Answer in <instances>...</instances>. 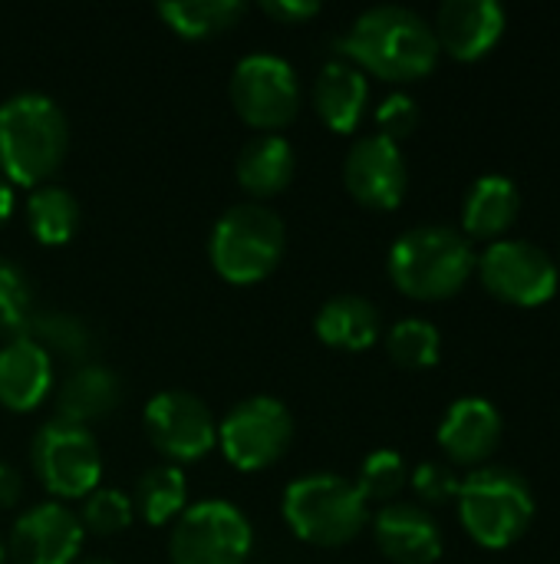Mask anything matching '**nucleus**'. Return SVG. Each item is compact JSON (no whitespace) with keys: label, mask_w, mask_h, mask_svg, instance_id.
Wrapping results in <instances>:
<instances>
[{"label":"nucleus","mask_w":560,"mask_h":564,"mask_svg":"<svg viewBox=\"0 0 560 564\" xmlns=\"http://www.w3.org/2000/svg\"><path fill=\"white\" fill-rule=\"evenodd\" d=\"M386 350L393 357V364H399L403 370H429L439 364L442 354V337L439 327L419 317L399 321L389 337H386Z\"/></svg>","instance_id":"obj_28"},{"label":"nucleus","mask_w":560,"mask_h":564,"mask_svg":"<svg viewBox=\"0 0 560 564\" xmlns=\"http://www.w3.org/2000/svg\"><path fill=\"white\" fill-rule=\"evenodd\" d=\"M10 212H13V185L0 175V225L10 218Z\"/></svg>","instance_id":"obj_36"},{"label":"nucleus","mask_w":560,"mask_h":564,"mask_svg":"<svg viewBox=\"0 0 560 564\" xmlns=\"http://www.w3.org/2000/svg\"><path fill=\"white\" fill-rule=\"evenodd\" d=\"M7 558V542H3V535H0V564Z\"/></svg>","instance_id":"obj_37"},{"label":"nucleus","mask_w":560,"mask_h":564,"mask_svg":"<svg viewBox=\"0 0 560 564\" xmlns=\"http://www.w3.org/2000/svg\"><path fill=\"white\" fill-rule=\"evenodd\" d=\"M69 149V122L56 99L17 93L0 102V175L13 185H46Z\"/></svg>","instance_id":"obj_2"},{"label":"nucleus","mask_w":560,"mask_h":564,"mask_svg":"<svg viewBox=\"0 0 560 564\" xmlns=\"http://www.w3.org/2000/svg\"><path fill=\"white\" fill-rule=\"evenodd\" d=\"M314 330L333 350H366L380 337V311L360 294H337L317 311Z\"/></svg>","instance_id":"obj_22"},{"label":"nucleus","mask_w":560,"mask_h":564,"mask_svg":"<svg viewBox=\"0 0 560 564\" xmlns=\"http://www.w3.org/2000/svg\"><path fill=\"white\" fill-rule=\"evenodd\" d=\"M132 499L119 489H92L83 499V529L96 532V535H119L132 525Z\"/></svg>","instance_id":"obj_31"},{"label":"nucleus","mask_w":560,"mask_h":564,"mask_svg":"<svg viewBox=\"0 0 560 564\" xmlns=\"http://www.w3.org/2000/svg\"><path fill=\"white\" fill-rule=\"evenodd\" d=\"M155 10L185 40H208L228 33L244 17V3L238 0H168Z\"/></svg>","instance_id":"obj_26"},{"label":"nucleus","mask_w":560,"mask_h":564,"mask_svg":"<svg viewBox=\"0 0 560 564\" xmlns=\"http://www.w3.org/2000/svg\"><path fill=\"white\" fill-rule=\"evenodd\" d=\"M297 169V155L294 145L277 135V132H261L254 139H248L238 152V165L234 175L241 182V188L254 198H271L281 195Z\"/></svg>","instance_id":"obj_21"},{"label":"nucleus","mask_w":560,"mask_h":564,"mask_svg":"<svg viewBox=\"0 0 560 564\" xmlns=\"http://www.w3.org/2000/svg\"><path fill=\"white\" fill-rule=\"evenodd\" d=\"M53 387V360L30 337H10L0 347V406L10 413L36 410Z\"/></svg>","instance_id":"obj_18"},{"label":"nucleus","mask_w":560,"mask_h":564,"mask_svg":"<svg viewBox=\"0 0 560 564\" xmlns=\"http://www.w3.org/2000/svg\"><path fill=\"white\" fill-rule=\"evenodd\" d=\"M254 549L251 522L224 499L188 506L168 535L172 564H244Z\"/></svg>","instance_id":"obj_7"},{"label":"nucleus","mask_w":560,"mask_h":564,"mask_svg":"<svg viewBox=\"0 0 560 564\" xmlns=\"http://www.w3.org/2000/svg\"><path fill=\"white\" fill-rule=\"evenodd\" d=\"M142 423L152 446L175 466L205 459L218 443V426L211 410L188 390L155 393L145 403Z\"/></svg>","instance_id":"obj_12"},{"label":"nucleus","mask_w":560,"mask_h":564,"mask_svg":"<svg viewBox=\"0 0 560 564\" xmlns=\"http://www.w3.org/2000/svg\"><path fill=\"white\" fill-rule=\"evenodd\" d=\"M294 440V416L277 397H248L218 423V446L241 473L274 466Z\"/></svg>","instance_id":"obj_10"},{"label":"nucleus","mask_w":560,"mask_h":564,"mask_svg":"<svg viewBox=\"0 0 560 564\" xmlns=\"http://www.w3.org/2000/svg\"><path fill=\"white\" fill-rule=\"evenodd\" d=\"M436 40L449 56L482 59L505 33V10L495 0H446L436 13Z\"/></svg>","instance_id":"obj_15"},{"label":"nucleus","mask_w":560,"mask_h":564,"mask_svg":"<svg viewBox=\"0 0 560 564\" xmlns=\"http://www.w3.org/2000/svg\"><path fill=\"white\" fill-rule=\"evenodd\" d=\"M406 482H409V469H406L403 456L393 453V449H380V453H373V456L363 459L360 476H356L353 486L360 489V496L366 502L389 506L406 489Z\"/></svg>","instance_id":"obj_29"},{"label":"nucleus","mask_w":560,"mask_h":564,"mask_svg":"<svg viewBox=\"0 0 560 564\" xmlns=\"http://www.w3.org/2000/svg\"><path fill=\"white\" fill-rule=\"evenodd\" d=\"M370 83L350 59H330L314 83V109L333 132H353L366 112Z\"/></svg>","instance_id":"obj_19"},{"label":"nucleus","mask_w":560,"mask_h":564,"mask_svg":"<svg viewBox=\"0 0 560 564\" xmlns=\"http://www.w3.org/2000/svg\"><path fill=\"white\" fill-rule=\"evenodd\" d=\"M26 225L40 245H66L83 225V208L69 188L46 182L26 198Z\"/></svg>","instance_id":"obj_24"},{"label":"nucleus","mask_w":560,"mask_h":564,"mask_svg":"<svg viewBox=\"0 0 560 564\" xmlns=\"http://www.w3.org/2000/svg\"><path fill=\"white\" fill-rule=\"evenodd\" d=\"M518 208H521V195H518V185L505 175H482L469 195H465V205H462V225H465V235L469 238H502L515 218H518Z\"/></svg>","instance_id":"obj_23"},{"label":"nucleus","mask_w":560,"mask_h":564,"mask_svg":"<svg viewBox=\"0 0 560 564\" xmlns=\"http://www.w3.org/2000/svg\"><path fill=\"white\" fill-rule=\"evenodd\" d=\"M376 122H380V135H386L389 142L399 145V139H406V135L416 132V126H419V106H416L413 96L393 93L376 109Z\"/></svg>","instance_id":"obj_33"},{"label":"nucleus","mask_w":560,"mask_h":564,"mask_svg":"<svg viewBox=\"0 0 560 564\" xmlns=\"http://www.w3.org/2000/svg\"><path fill=\"white\" fill-rule=\"evenodd\" d=\"M119 403H122V380L109 367L83 364L56 390V420L86 426L92 420L116 413Z\"/></svg>","instance_id":"obj_20"},{"label":"nucleus","mask_w":560,"mask_h":564,"mask_svg":"<svg viewBox=\"0 0 560 564\" xmlns=\"http://www.w3.org/2000/svg\"><path fill=\"white\" fill-rule=\"evenodd\" d=\"M475 271L469 238L446 225H419L399 235L389 251L393 284L416 301H446L462 291Z\"/></svg>","instance_id":"obj_3"},{"label":"nucleus","mask_w":560,"mask_h":564,"mask_svg":"<svg viewBox=\"0 0 560 564\" xmlns=\"http://www.w3.org/2000/svg\"><path fill=\"white\" fill-rule=\"evenodd\" d=\"M281 509L290 532L317 549H340L370 522V502L353 482L333 473H314L290 482Z\"/></svg>","instance_id":"obj_4"},{"label":"nucleus","mask_w":560,"mask_h":564,"mask_svg":"<svg viewBox=\"0 0 560 564\" xmlns=\"http://www.w3.org/2000/svg\"><path fill=\"white\" fill-rule=\"evenodd\" d=\"M33 288L20 264L0 258V334L20 337L33 317Z\"/></svg>","instance_id":"obj_30"},{"label":"nucleus","mask_w":560,"mask_h":564,"mask_svg":"<svg viewBox=\"0 0 560 564\" xmlns=\"http://www.w3.org/2000/svg\"><path fill=\"white\" fill-rule=\"evenodd\" d=\"M76 564H112V562H102V558H83V562Z\"/></svg>","instance_id":"obj_38"},{"label":"nucleus","mask_w":560,"mask_h":564,"mask_svg":"<svg viewBox=\"0 0 560 564\" xmlns=\"http://www.w3.org/2000/svg\"><path fill=\"white\" fill-rule=\"evenodd\" d=\"M376 549L396 564H432L442 555L439 522L413 502H389L373 519Z\"/></svg>","instance_id":"obj_16"},{"label":"nucleus","mask_w":560,"mask_h":564,"mask_svg":"<svg viewBox=\"0 0 560 564\" xmlns=\"http://www.w3.org/2000/svg\"><path fill=\"white\" fill-rule=\"evenodd\" d=\"M261 10L267 17H274L277 23L294 26V23H304V20L317 17L320 13V3H314V0H264Z\"/></svg>","instance_id":"obj_34"},{"label":"nucleus","mask_w":560,"mask_h":564,"mask_svg":"<svg viewBox=\"0 0 560 564\" xmlns=\"http://www.w3.org/2000/svg\"><path fill=\"white\" fill-rule=\"evenodd\" d=\"M86 529L63 502H40L26 509L7 539V558L13 564H76Z\"/></svg>","instance_id":"obj_13"},{"label":"nucleus","mask_w":560,"mask_h":564,"mask_svg":"<svg viewBox=\"0 0 560 564\" xmlns=\"http://www.w3.org/2000/svg\"><path fill=\"white\" fill-rule=\"evenodd\" d=\"M23 337H30L36 347H43L53 357H63L76 367L92 364V330L66 311H33Z\"/></svg>","instance_id":"obj_25"},{"label":"nucleus","mask_w":560,"mask_h":564,"mask_svg":"<svg viewBox=\"0 0 560 564\" xmlns=\"http://www.w3.org/2000/svg\"><path fill=\"white\" fill-rule=\"evenodd\" d=\"M340 50L356 69L389 83L422 79L439 63V40L432 23L396 3L363 10L350 33L340 40Z\"/></svg>","instance_id":"obj_1"},{"label":"nucleus","mask_w":560,"mask_h":564,"mask_svg":"<svg viewBox=\"0 0 560 564\" xmlns=\"http://www.w3.org/2000/svg\"><path fill=\"white\" fill-rule=\"evenodd\" d=\"M231 106L234 112L264 132L290 126L300 112L297 69L274 53H251L231 73Z\"/></svg>","instance_id":"obj_9"},{"label":"nucleus","mask_w":560,"mask_h":564,"mask_svg":"<svg viewBox=\"0 0 560 564\" xmlns=\"http://www.w3.org/2000/svg\"><path fill=\"white\" fill-rule=\"evenodd\" d=\"M502 443V416L488 400L465 397L449 406L439 426V446L459 466H482Z\"/></svg>","instance_id":"obj_17"},{"label":"nucleus","mask_w":560,"mask_h":564,"mask_svg":"<svg viewBox=\"0 0 560 564\" xmlns=\"http://www.w3.org/2000/svg\"><path fill=\"white\" fill-rule=\"evenodd\" d=\"M23 496V479L13 466L0 463V509H13Z\"/></svg>","instance_id":"obj_35"},{"label":"nucleus","mask_w":560,"mask_h":564,"mask_svg":"<svg viewBox=\"0 0 560 564\" xmlns=\"http://www.w3.org/2000/svg\"><path fill=\"white\" fill-rule=\"evenodd\" d=\"M459 519L482 549H508L535 519L531 486L508 466H482L459 489Z\"/></svg>","instance_id":"obj_6"},{"label":"nucleus","mask_w":560,"mask_h":564,"mask_svg":"<svg viewBox=\"0 0 560 564\" xmlns=\"http://www.w3.org/2000/svg\"><path fill=\"white\" fill-rule=\"evenodd\" d=\"M413 489L422 502L429 506H446L452 499H459V489H462V479L455 476L452 466L446 463H422L416 473H413Z\"/></svg>","instance_id":"obj_32"},{"label":"nucleus","mask_w":560,"mask_h":564,"mask_svg":"<svg viewBox=\"0 0 560 564\" xmlns=\"http://www.w3.org/2000/svg\"><path fill=\"white\" fill-rule=\"evenodd\" d=\"M343 182H347V192L360 205L389 212L406 198V185H409L406 159H403L399 145L389 142L386 135H380V132L363 135L347 152Z\"/></svg>","instance_id":"obj_14"},{"label":"nucleus","mask_w":560,"mask_h":564,"mask_svg":"<svg viewBox=\"0 0 560 564\" xmlns=\"http://www.w3.org/2000/svg\"><path fill=\"white\" fill-rule=\"evenodd\" d=\"M475 268L485 291L515 307H538L558 291V264L531 241H495Z\"/></svg>","instance_id":"obj_11"},{"label":"nucleus","mask_w":560,"mask_h":564,"mask_svg":"<svg viewBox=\"0 0 560 564\" xmlns=\"http://www.w3.org/2000/svg\"><path fill=\"white\" fill-rule=\"evenodd\" d=\"M132 509L142 516L145 525H168L188 509V479L178 466H155L149 469L139 486Z\"/></svg>","instance_id":"obj_27"},{"label":"nucleus","mask_w":560,"mask_h":564,"mask_svg":"<svg viewBox=\"0 0 560 564\" xmlns=\"http://www.w3.org/2000/svg\"><path fill=\"white\" fill-rule=\"evenodd\" d=\"M287 248L284 221L257 202H241L228 208L208 238L211 268L228 284H257L281 264Z\"/></svg>","instance_id":"obj_5"},{"label":"nucleus","mask_w":560,"mask_h":564,"mask_svg":"<svg viewBox=\"0 0 560 564\" xmlns=\"http://www.w3.org/2000/svg\"><path fill=\"white\" fill-rule=\"evenodd\" d=\"M30 466L43 489L56 499H86L92 489H99L102 453L89 426L50 420L33 433Z\"/></svg>","instance_id":"obj_8"}]
</instances>
